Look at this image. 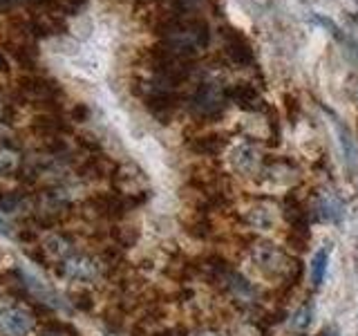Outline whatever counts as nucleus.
<instances>
[{
    "label": "nucleus",
    "instance_id": "1",
    "mask_svg": "<svg viewBox=\"0 0 358 336\" xmlns=\"http://www.w3.org/2000/svg\"><path fill=\"white\" fill-rule=\"evenodd\" d=\"M251 260L257 267V272L264 274L266 278H287L291 262L287 253L280 249L278 244L268 240H257L251 246Z\"/></svg>",
    "mask_w": 358,
    "mask_h": 336
},
{
    "label": "nucleus",
    "instance_id": "2",
    "mask_svg": "<svg viewBox=\"0 0 358 336\" xmlns=\"http://www.w3.org/2000/svg\"><path fill=\"white\" fill-rule=\"evenodd\" d=\"M143 202V195H117V193H96L87 200V206L94 216L106 220H121L126 213Z\"/></svg>",
    "mask_w": 358,
    "mask_h": 336
},
{
    "label": "nucleus",
    "instance_id": "3",
    "mask_svg": "<svg viewBox=\"0 0 358 336\" xmlns=\"http://www.w3.org/2000/svg\"><path fill=\"white\" fill-rule=\"evenodd\" d=\"M101 265L103 262H96L94 258L74 251L59 265V272L67 280H74V283H94L101 276Z\"/></svg>",
    "mask_w": 358,
    "mask_h": 336
},
{
    "label": "nucleus",
    "instance_id": "4",
    "mask_svg": "<svg viewBox=\"0 0 358 336\" xmlns=\"http://www.w3.org/2000/svg\"><path fill=\"white\" fill-rule=\"evenodd\" d=\"M34 328V318L27 309L16 305H0V336H27Z\"/></svg>",
    "mask_w": 358,
    "mask_h": 336
},
{
    "label": "nucleus",
    "instance_id": "5",
    "mask_svg": "<svg viewBox=\"0 0 358 336\" xmlns=\"http://www.w3.org/2000/svg\"><path fill=\"white\" fill-rule=\"evenodd\" d=\"M20 90L25 92L27 99L38 101V104H56V97L61 94V90L56 83L48 81L41 76H27L20 81Z\"/></svg>",
    "mask_w": 358,
    "mask_h": 336
},
{
    "label": "nucleus",
    "instance_id": "6",
    "mask_svg": "<svg viewBox=\"0 0 358 336\" xmlns=\"http://www.w3.org/2000/svg\"><path fill=\"white\" fill-rule=\"evenodd\" d=\"M43 251L48 255V260L61 265L67 255L74 253V240L65 233H52L43 240Z\"/></svg>",
    "mask_w": 358,
    "mask_h": 336
},
{
    "label": "nucleus",
    "instance_id": "7",
    "mask_svg": "<svg viewBox=\"0 0 358 336\" xmlns=\"http://www.w3.org/2000/svg\"><path fill=\"white\" fill-rule=\"evenodd\" d=\"M316 213L320 220H327V222H341L343 218V202L336 197L329 190H324V193L318 195L316 200Z\"/></svg>",
    "mask_w": 358,
    "mask_h": 336
},
{
    "label": "nucleus",
    "instance_id": "8",
    "mask_svg": "<svg viewBox=\"0 0 358 336\" xmlns=\"http://www.w3.org/2000/svg\"><path fill=\"white\" fill-rule=\"evenodd\" d=\"M285 220L289 222L291 231H309V211L302 206L296 197H289L287 200Z\"/></svg>",
    "mask_w": 358,
    "mask_h": 336
},
{
    "label": "nucleus",
    "instance_id": "9",
    "mask_svg": "<svg viewBox=\"0 0 358 336\" xmlns=\"http://www.w3.org/2000/svg\"><path fill=\"white\" fill-rule=\"evenodd\" d=\"M20 211H29V197L22 190H0V213L14 216Z\"/></svg>",
    "mask_w": 358,
    "mask_h": 336
},
{
    "label": "nucleus",
    "instance_id": "10",
    "mask_svg": "<svg viewBox=\"0 0 358 336\" xmlns=\"http://www.w3.org/2000/svg\"><path fill=\"white\" fill-rule=\"evenodd\" d=\"M222 108V94L215 88H201L195 97V110L199 115H215Z\"/></svg>",
    "mask_w": 358,
    "mask_h": 336
},
{
    "label": "nucleus",
    "instance_id": "11",
    "mask_svg": "<svg viewBox=\"0 0 358 336\" xmlns=\"http://www.w3.org/2000/svg\"><path fill=\"white\" fill-rule=\"evenodd\" d=\"M34 130L38 134H45L48 139H56L61 132L67 130V126L59 115H43L38 119H34Z\"/></svg>",
    "mask_w": 358,
    "mask_h": 336
},
{
    "label": "nucleus",
    "instance_id": "12",
    "mask_svg": "<svg viewBox=\"0 0 358 336\" xmlns=\"http://www.w3.org/2000/svg\"><path fill=\"white\" fill-rule=\"evenodd\" d=\"M244 220L249 222L251 227H255V229H271L273 224H275V213L268 209L266 204H257V206L246 211Z\"/></svg>",
    "mask_w": 358,
    "mask_h": 336
},
{
    "label": "nucleus",
    "instance_id": "13",
    "mask_svg": "<svg viewBox=\"0 0 358 336\" xmlns=\"http://www.w3.org/2000/svg\"><path fill=\"white\" fill-rule=\"evenodd\" d=\"M331 123H334V128H336V134H338V141H341V150L345 155V162L350 164V166H354L356 164V146H354V139H352L350 130H347L343 123H341V119L334 117V115H331Z\"/></svg>",
    "mask_w": 358,
    "mask_h": 336
},
{
    "label": "nucleus",
    "instance_id": "14",
    "mask_svg": "<svg viewBox=\"0 0 358 336\" xmlns=\"http://www.w3.org/2000/svg\"><path fill=\"white\" fill-rule=\"evenodd\" d=\"M233 164H235V168H238L240 173L251 175L255 171V166H257V153L253 148H249V146H242L240 150H235Z\"/></svg>",
    "mask_w": 358,
    "mask_h": 336
},
{
    "label": "nucleus",
    "instance_id": "15",
    "mask_svg": "<svg viewBox=\"0 0 358 336\" xmlns=\"http://www.w3.org/2000/svg\"><path fill=\"white\" fill-rule=\"evenodd\" d=\"M327 260H329L327 249H320L316 255H313V260H311V283H313V287L322 285L324 272H327Z\"/></svg>",
    "mask_w": 358,
    "mask_h": 336
},
{
    "label": "nucleus",
    "instance_id": "16",
    "mask_svg": "<svg viewBox=\"0 0 358 336\" xmlns=\"http://www.w3.org/2000/svg\"><path fill=\"white\" fill-rule=\"evenodd\" d=\"M18 150L14 148L11 144L0 146V175L11 173V171H18Z\"/></svg>",
    "mask_w": 358,
    "mask_h": 336
},
{
    "label": "nucleus",
    "instance_id": "17",
    "mask_svg": "<svg viewBox=\"0 0 358 336\" xmlns=\"http://www.w3.org/2000/svg\"><path fill=\"white\" fill-rule=\"evenodd\" d=\"M112 238H115V242L121 246V249H128V246H132L139 240V231L134 227H117L112 231Z\"/></svg>",
    "mask_w": 358,
    "mask_h": 336
},
{
    "label": "nucleus",
    "instance_id": "18",
    "mask_svg": "<svg viewBox=\"0 0 358 336\" xmlns=\"http://www.w3.org/2000/svg\"><path fill=\"white\" fill-rule=\"evenodd\" d=\"M222 146H224L222 137H204V139H199V141H197L195 148H197L199 153L213 155V153H220V150H222Z\"/></svg>",
    "mask_w": 358,
    "mask_h": 336
},
{
    "label": "nucleus",
    "instance_id": "19",
    "mask_svg": "<svg viewBox=\"0 0 358 336\" xmlns=\"http://www.w3.org/2000/svg\"><path fill=\"white\" fill-rule=\"evenodd\" d=\"M289 246H294L296 251H305L309 246V231H291L287 235Z\"/></svg>",
    "mask_w": 358,
    "mask_h": 336
},
{
    "label": "nucleus",
    "instance_id": "20",
    "mask_svg": "<svg viewBox=\"0 0 358 336\" xmlns=\"http://www.w3.org/2000/svg\"><path fill=\"white\" fill-rule=\"evenodd\" d=\"M233 336H268V334L260 328V325L244 321V323H240L238 328L233 330Z\"/></svg>",
    "mask_w": 358,
    "mask_h": 336
},
{
    "label": "nucleus",
    "instance_id": "21",
    "mask_svg": "<svg viewBox=\"0 0 358 336\" xmlns=\"http://www.w3.org/2000/svg\"><path fill=\"white\" fill-rule=\"evenodd\" d=\"M235 99H238V104L242 108H255L257 106V94L249 88H240L238 92H235Z\"/></svg>",
    "mask_w": 358,
    "mask_h": 336
},
{
    "label": "nucleus",
    "instance_id": "22",
    "mask_svg": "<svg viewBox=\"0 0 358 336\" xmlns=\"http://www.w3.org/2000/svg\"><path fill=\"white\" fill-rule=\"evenodd\" d=\"M72 298H74V305L78 309H83V312H90V309H92V305H94L92 296H90L87 291H78V294H74Z\"/></svg>",
    "mask_w": 358,
    "mask_h": 336
},
{
    "label": "nucleus",
    "instance_id": "23",
    "mask_svg": "<svg viewBox=\"0 0 358 336\" xmlns=\"http://www.w3.org/2000/svg\"><path fill=\"white\" fill-rule=\"evenodd\" d=\"M307 312H309V305H305V307H302V309L296 314V321H294V325H296L298 330H305L307 325L311 323V318H307Z\"/></svg>",
    "mask_w": 358,
    "mask_h": 336
},
{
    "label": "nucleus",
    "instance_id": "24",
    "mask_svg": "<svg viewBox=\"0 0 358 336\" xmlns=\"http://www.w3.org/2000/svg\"><path fill=\"white\" fill-rule=\"evenodd\" d=\"M7 67H9V65H7V59H5V56H3V54H0V72H5V70H7Z\"/></svg>",
    "mask_w": 358,
    "mask_h": 336
},
{
    "label": "nucleus",
    "instance_id": "25",
    "mask_svg": "<svg viewBox=\"0 0 358 336\" xmlns=\"http://www.w3.org/2000/svg\"><path fill=\"white\" fill-rule=\"evenodd\" d=\"M195 336H220L217 332H213V330H204V332H199V334H195Z\"/></svg>",
    "mask_w": 358,
    "mask_h": 336
},
{
    "label": "nucleus",
    "instance_id": "26",
    "mask_svg": "<svg viewBox=\"0 0 358 336\" xmlns=\"http://www.w3.org/2000/svg\"><path fill=\"white\" fill-rule=\"evenodd\" d=\"M324 336H338V332H334V330H329L327 334H324Z\"/></svg>",
    "mask_w": 358,
    "mask_h": 336
},
{
    "label": "nucleus",
    "instance_id": "27",
    "mask_svg": "<svg viewBox=\"0 0 358 336\" xmlns=\"http://www.w3.org/2000/svg\"><path fill=\"white\" fill-rule=\"evenodd\" d=\"M0 3H16V0H0Z\"/></svg>",
    "mask_w": 358,
    "mask_h": 336
}]
</instances>
